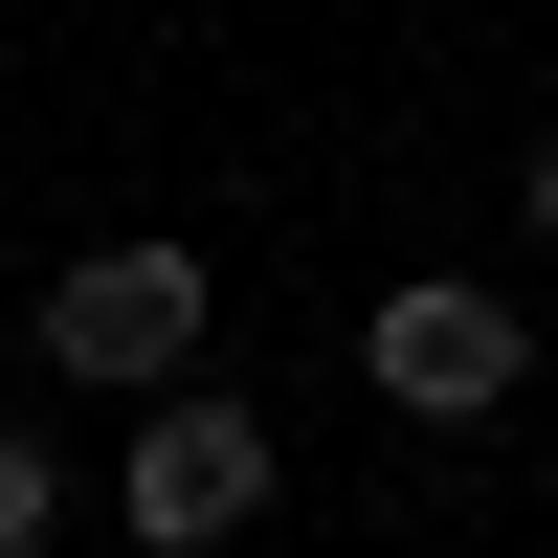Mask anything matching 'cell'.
<instances>
[{
  "instance_id": "cell-1",
  "label": "cell",
  "mask_w": 558,
  "mask_h": 558,
  "mask_svg": "<svg viewBox=\"0 0 558 558\" xmlns=\"http://www.w3.org/2000/svg\"><path fill=\"white\" fill-rule=\"evenodd\" d=\"M202 336H223V268H202V246H89V268H45V380H89V402L202 380Z\"/></svg>"
},
{
  "instance_id": "cell-2",
  "label": "cell",
  "mask_w": 558,
  "mask_h": 558,
  "mask_svg": "<svg viewBox=\"0 0 558 558\" xmlns=\"http://www.w3.org/2000/svg\"><path fill=\"white\" fill-rule=\"evenodd\" d=\"M357 380H380L402 425H492V402L536 380V313L492 291V268H402V291L357 313Z\"/></svg>"
},
{
  "instance_id": "cell-3",
  "label": "cell",
  "mask_w": 558,
  "mask_h": 558,
  "mask_svg": "<svg viewBox=\"0 0 558 558\" xmlns=\"http://www.w3.org/2000/svg\"><path fill=\"white\" fill-rule=\"evenodd\" d=\"M112 514L157 536V558H223V536L268 514V425H246L223 380H157V402H134V447H112Z\"/></svg>"
},
{
  "instance_id": "cell-4",
  "label": "cell",
  "mask_w": 558,
  "mask_h": 558,
  "mask_svg": "<svg viewBox=\"0 0 558 558\" xmlns=\"http://www.w3.org/2000/svg\"><path fill=\"white\" fill-rule=\"evenodd\" d=\"M45 514H68V447H45L23 402H0V558H45Z\"/></svg>"
}]
</instances>
